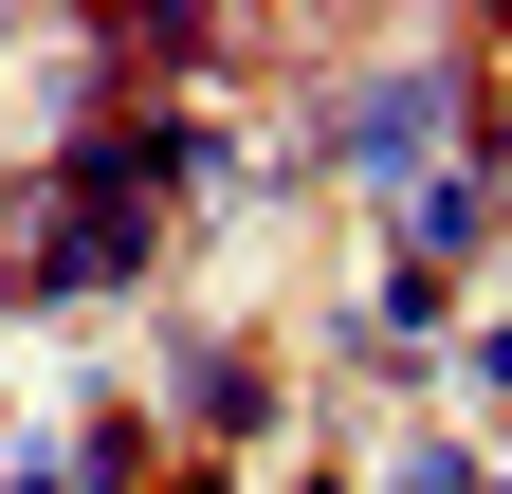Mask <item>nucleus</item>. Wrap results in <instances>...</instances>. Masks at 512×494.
I'll return each mask as SVG.
<instances>
[{
    "label": "nucleus",
    "instance_id": "obj_1",
    "mask_svg": "<svg viewBox=\"0 0 512 494\" xmlns=\"http://www.w3.org/2000/svg\"><path fill=\"white\" fill-rule=\"evenodd\" d=\"M74 92H92V37L74 19H0V165L74 147Z\"/></svg>",
    "mask_w": 512,
    "mask_h": 494
}]
</instances>
